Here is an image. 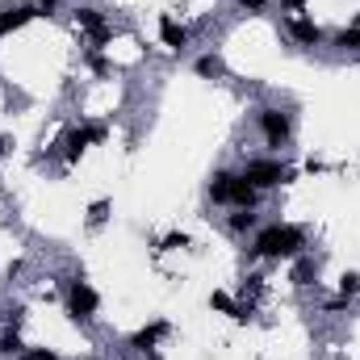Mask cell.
I'll return each instance as SVG.
<instances>
[{"label": "cell", "mask_w": 360, "mask_h": 360, "mask_svg": "<svg viewBox=\"0 0 360 360\" xmlns=\"http://www.w3.org/2000/svg\"><path fill=\"white\" fill-rule=\"evenodd\" d=\"M302 248H306V235H302V226L272 222V226H264V231L256 235V243H252V256H260V260H293V256H302Z\"/></svg>", "instance_id": "1"}, {"label": "cell", "mask_w": 360, "mask_h": 360, "mask_svg": "<svg viewBox=\"0 0 360 360\" xmlns=\"http://www.w3.org/2000/svg\"><path fill=\"white\" fill-rule=\"evenodd\" d=\"M210 197L214 201H231L235 210H256L260 205V188H252L239 172H218L210 180Z\"/></svg>", "instance_id": "2"}, {"label": "cell", "mask_w": 360, "mask_h": 360, "mask_svg": "<svg viewBox=\"0 0 360 360\" xmlns=\"http://www.w3.org/2000/svg\"><path fill=\"white\" fill-rule=\"evenodd\" d=\"M239 176L248 180L252 188H260V193H269V188H276V184H289V180L297 176V172H293V168H285L281 160H248Z\"/></svg>", "instance_id": "3"}, {"label": "cell", "mask_w": 360, "mask_h": 360, "mask_svg": "<svg viewBox=\"0 0 360 360\" xmlns=\"http://www.w3.org/2000/svg\"><path fill=\"white\" fill-rule=\"evenodd\" d=\"M105 139H109V130H105L101 122H84V126L68 130V134L59 139V147H63V160H68V164H80V155L89 151L92 143H105Z\"/></svg>", "instance_id": "4"}, {"label": "cell", "mask_w": 360, "mask_h": 360, "mask_svg": "<svg viewBox=\"0 0 360 360\" xmlns=\"http://www.w3.org/2000/svg\"><path fill=\"white\" fill-rule=\"evenodd\" d=\"M256 126H260V134H264L269 147H285V143L293 139V117H289L285 109H276V105H269V109L256 113Z\"/></svg>", "instance_id": "5"}, {"label": "cell", "mask_w": 360, "mask_h": 360, "mask_svg": "<svg viewBox=\"0 0 360 360\" xmlns=\"http://www.w3.org/2000/svg\"><path fill=\"white\" fill-rule=\"evenodd\" d=\"M96 310H101V293L92 289L84 276H76V281L68 285V314H72L76 323H89Z\"/></svg>", "instance_id": "6"}, {"label": "cell", "mask_w": 360, "mask_h": 360, "mask_svg": "<svg viewBox=\"0 0 360 360\" xmlns=\"http://www.w3.org/2000/svg\"><path fill=\"white\" fill-rule=\"evenodd\" d=\"M76 25H80V30L92 38V46H96V51L109 42V21H105V13H101V8L80 4V8H76Z\"/></svg>", "instance_id": "7"}, {"label": "cell", "mask_w": 360, "mask_h": 360, "mask_svg": "<svg viewBox=\"0 0 360 360\" xmlns=\"http://www.w3.org/2000/svg\"><path fill=\"white\" fill-rule=\"evenodd\" d=\"M34 17H42V8H38V4H17V8H0V38H8L13 30L30 25Z\"/></svg>", "instance_id": "8"}, {"label": "cell", "mask_w": 360, "mask_h": 360, "mask_svg": "<svg viewBox=\"0 0 360 360\" xmlns=\"http://www.w3.org/2000/svg\"><path fill=\"white\" fill-rule=\"evenodd\" d=\"M210 310L231 314L235 323H248V319H252V302H248V306H239V302H235L231 293H222V289H214V293H210Z\"/></svg>", "instance_id": "9"}, {"label": "cell", "mask_w": 360, "mask_h": 360, "mask_svg": "<svg viewBox=\"0 0 360 360\" xmlns=\"http://www.w3.org/2000/svg\"><path fill=\"white\" fill-rule=\"evenodd\" d=\"M164 335H168V323L160 319V323H151V327L134 331V335H130V348H134V352H155V344H160Z\"/></svg>", "instance_id": "10"}, {"label": "cell", "mask_w": 360, "mask_h": 360, "mask_svg": "<svg viewBox=\"0 0 360 360\" xmlns=\"http://www.w3.org/2000/svg\"><path fill=\"white\" fill-rule=\"evenodd\" d=\"M289 34H293V42H302V46H319V42H323V30H319L314 21H306V17H293V21H289Z\"/></svg>", "instance_id": "11"}, {"label": "cell", "mask_w": 360, "mask_h": 360, "mask_svg": "<svg viewBox=\"0 0 360 360\" xmlns=\"http://www.w3.org/2000/svg\"><path fill=\"white\" fill-rule=\"evenodd\" d=\"M160 38H164V46H172V51H184V46H188V30L176 25L168 13L160 17Z\"/></svg>", "instance_id": "12"}, {"label": "cell", "mask_w": 360, "mask_h": 360, "mask_svg": "<svg viewBox=\"0 0 360 360\" xmlns=\"http://www.w3.org/2000/svg\"><path fill=\"white\" fill-rule=\"evenodd\" d=\"M226 226H231L235 235H248V231H256V210H235V214L226 218Z\"/></svg>", "instance_id": "13"}, {"label": "cell", "mask_w": 360, "mask_h": 360, "mask_svg": "<svg viewBox=\"0 0 360 360\" xmlns=\"http://www.w3.org/2000/svg\"><path fill=\"white\" fill-rule=\"evenodd\" d=\"M25 352V344H21V331L17 327H8L4 335H0V356H21Z\"/></svg>", "instance_id": "14"}, {"label": "cell", "mask_w": 360, "mask_h": 360, "mask_svg": "<svg viewBox=\"0 0 360 360\" xmlns=\"http://www.w3.org/2000/svg\"><path fill=\"white\" fill-rule=\"evenodd\" d=\"M331 42H335L340 51H352V55H360V25H348V30H340Z\"/></svg>", "instance_id": "15"}, {"label": "cell", "mask_w": 360, "mask_h": 360, "mask_svg": "<svg viewBox=\"0 0 360 360\" xmlns=\"http://www.w3.org/2000/svg\"><path fill=\"white\" fill-rule=\"evenodd\" d=\"M197 76H205V80L222 76V59H218V55H201V59H197Z\"/></svg>", "instance_id": "16"}, {"label": "cell", "mask_w": 360, "mask_h": 360, "mask_svg": "<svg viewBox=\"0 0 360 360\" xmlns=\"http://www.w3.org/2000/svg\"><path fill=\"white\" fill-rule=\"evenodd\" d=\"M310 276H314V260H310V256H297V264H293V285H310Z\"/></svg>", "instance_id": "17"}, {"label": "cell", "mask_w": 360, "mask_h": 360, "mask_svg": "<svg viewBox=\"0 0 360 360\" xmlns=\"http://www.w3.org/2000/svg\"><path fill=\"white\" fill-rule=\"evenodd\" d=\"M340 293H344V297H356L360 293V272H344V276H340Z\"/></svg>", "instance_id": "18"}, {"label": "cell", "mask_w": 360, "mask_h": 360, "mask_svg": "<svg viewBox=\"0 0 360 360\" xmlns=\"http://www.w3.org/2000/svg\"><path fill=\"white\" fill-rule=\"evenodd\" d=\"M105 214H109V201H105V197L89 205V222H92V226H101V222H105Z\"/></svg>", "instance_id": "19"}, {"label": "cell", "mask_w": 360, "mask_h": 360, "mask_svg": "<svg viewBox=\"0 0 360 360\" xmlns=\"http://www.w3.org/2000/svg\"><path fill=\"white\" fill-rule=\"evenodd\" d=\"M25 360H59V352H51V348H34V352H21Z\"/></svg>", "instance_id": "20"}, {"label": "cell", "mask_w": 360, "mask_h": 360, "mask_svg": "<svg viewBox=\"0 0 360 360\" xmlns=\"http://www.w3.org/2000/svg\"><path fill=\"white\" fill-rule=\"evenodd\" d=\"M172 248H188V235H168L164 239V252H172Z\"/></svg>", "instance_id": "21"}, {"label": "cell", "mask_w": 360, "mask_h": 360, "mask_svg": "<svg viewBox=\"0 0 360 360\" xmlns=\"http://www.w3.org/2000/svg\"><path fill=\"white\" fill-rule=\"evenodd\" d=\"M239 8H248V13H264V0H235Z\"/></svg>", "instance_id": "22"}, {"label": "cell", "mask_w": 360, "mask_h": 360, "mask_svg": "<svg viewBox=\"0 0 360 360\" xmlns=\"http://www.w3.org/2000/svg\"><path fill=\"white\" fill-rule=\"evenodd\" d=\"M260 281H264V276H248V281H243V293H260Z\"/></svg>", "instance_id": "23"}, {"label": "cell", "mask_w": 360, "mask_h": 360, "mask_svg": "<svg viewBox=\"0 0 360 360\" xmlns=\"http://www.w3.org/2000/svg\"><path fill=\"white\" fill-rule=\"evenodd\" d=\"M281 4H285L289 13H302V8H306V0H281Z\"/></svg>", "instance_id": "24"}, {"label": "cell", "mask_w": 360, "mask_h": 360, "mask_svg": "<svg viewBox=\"0 0 360 360\" xmlns=\"http://www.w3.org/2000/svg\"><path fill=\"white\" fill-rule=\"evenodd\" d=\"M38 8H42V13H55V8H59V0H38Z\"/></svg>", "instance_id": "25"}, {"label": "cell", "mask_w": 360, "mask_h": 360, "mask_svg": "<svg viewBox=\"0 0 360 360\" xmlns=\"http://www.w3.org/2000/svg\"><path fill=\"white\" fill-rule=\"evenodd\" d=\"M89 360H101V356H89Z\"/></svg>", "instance_id": "26"}, {"label": "cell", "mask_w": 360, "mask_h": 360, "mask_svg": "<svg viewBox=\"0 0 360 360\" xmlns=\"http://www.w3.org/2000/svg\"><path fill=\"white\" fill-rule=\"evenodd\" d=\"M0 188H4V180H0Z\"/></svg>", "instance_id": "27"}]
</instances>
